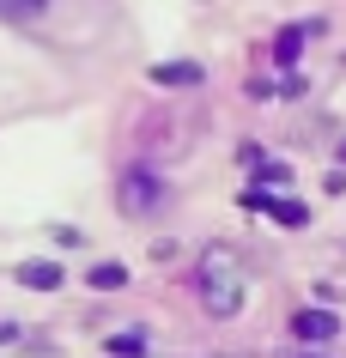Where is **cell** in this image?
<instances>
[{
    "instance_id": "5",
    "label": "cell",
    "mask_w": 346,
    "mask_h": 358,
    "mask_svg": "<svg viewBox=\"0 0 346 358\" xmlns=\"http://www.w3.org/2000/svg\"><path fill=\"white\" fill-rule=\"evenodd\" d=\"M250 201H255V207H268L273 219H280V225H304V219H310V213L298 207V201H261V194H250Z\"/></svg>"
},
{
    "instance_id": "4",
    "label": "cell",
    "mask_w": 346,
    "mask_h": 358,
    "mask_svg": "<svg viewBox=\"0 0 346 358\" xmlns=\"http://www.w3.org/2000/svg\"><path fill=\"white\" fill-rule=\"evenodd\" d=\"M43 13H49V0H0V19H13V24L43 19Z\"/></svg>"
},
{
    "instance_id": "3",
    "label": "cell",
    "mask_w": 346,
    "mask_h": 358,
    "mask_svg": "<svg viewBox=\"0 0 346 358\" xmlns=\"http://www.w3.org/2000/svg\"><path fill=\"white\" fill-rule=\"evenodd\" d=\"M334 328H340V316H328V310H298L291 316V334L298 340H328Z\"/></svg>"
},
{
    "instance_id": "2",
    "label": "cell",
    "mask_w": 346,
    "mask_h": 358,
    "mask_svg": "<svg viewBox=\"0 0 346 358\" xmlns=\"http://www.w3.org/2000/svg\"><path fill=\"white\" fill-rule=\"evenodd\" d=\"M158 201H164V182L146 176V170H128V182H122V207H128V213H146V207H158Z\"/></svg>"
},
{
    "instance_id": "7",
    "label": "cell",
    "mask_w": 346,
    "mask_h": 358,
    "mask_svg": "<svg viewBox=\"0 0 346 358\" xmlns=\"http://www.w3.org/2000/svg\"><path fill=\"white\" fill-rule=\"evenodd\" d=\"M24 285H37V292H49V285H61V267H19Z\"/></svg>"
},
{
    "instance_id": "8",
    "label": "cell",
    "mask_w": 346,
    "mask_h": 358,
    "mask_svg": "<svg viewBox=\"0 0 346 358\" xmlns=\"http://www.w3.org/2000/svg\"><path fill=\"white\" fill-rule=\"evenodd\" d=\"M92 285H122V267H92Z\"/></svg>"
},
{
    "instance_id": "6",
    "label": "cell",
    "mask_w": 346,
    "mask_h": 358,
    "mask_svg": "<svg viewBox=\"0 0 346 358\" xmlns=\"http://www.w3.org/2000/svg\"><path fill=\"white\" fill-rule=\"evenodd\" d=\"M152 79H164V85H194L201 67H189V61H164V67H152Z\"/></svg>"
},
{
    "instance_id": "1",
    "label": "cell",
    "mask_w": 346,
    "mask_h": 358,
    "mask_svg": "<svg viewBox=\"0 0 346 358\" xmlns=\"http://www.w3.org/2000/svg\"><path fill=\"white\" fill-rule=\"evenodd\" d=\"M194 285H201L212 316H237L243 310V267L231 262V249H207L201 267H194Z\"/></svg>"
},
{
    "instance_id": "9",
    "label": "cell",
    "mask_w": 346,
    "mask_h": 358,
    "mask_svg": "<svg viewBox=\"0 0 346 358\" xmlns=\"http://www.w3.org/2000/svg\"><path fill=\"white\" fill-rule=\"evenodd\" d=\"M231 358H243V352H231Z\"/></svg>"
}]
</instances>
